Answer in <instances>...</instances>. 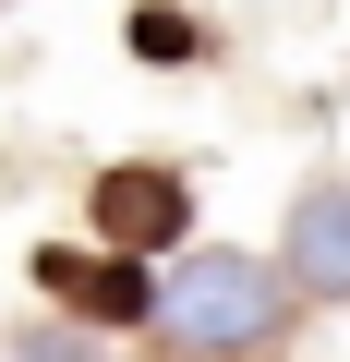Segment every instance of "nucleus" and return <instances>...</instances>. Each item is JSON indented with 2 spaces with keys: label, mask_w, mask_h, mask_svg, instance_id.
Wrapping results in <instances>:
<instances>
[{
  "label": "nucleus",
  "mask_w": 350,
  "mask_h": 362,
  "mask_svg": "<svg viewBox=\"0 0 350 362\" xmlns=\"http://www.w3.org/2000/svg\"><path fill=\"white\" fill-rule=\"evenodd\" d=\"M157 326H169V350H194V362L266 350V338L290 326V290H278V266H254V254H182V266L157 278Z\"/></svg>",
  "instance_id": "obj_1"
},
{
  "label": "nucleus",
  "mask_w": 350,
  "mask_h": 362,
  "mask_svg": "<svg viewBox=\"0 0 350 362\" xmlns=\"http://www.w3.org/2000/svg\"><path fill=\"white\" fill-rule=\"evenodd\" d=\"M97 242L109 254H169L182 242V181L169 169H109L97 181Z\"/></svg>",
  "instance_id": "obj_2"
},
{
  "label": "nucleus",
  "mask_w": 350,
  "mask_h": 362,
  "mask_svg": "<svg viewBox=\"0 0 350 362\" xmlns=\"http://www.w3.org/2000/svg\"><path fill=\"white\" fill-rule=\"evenodd\" d=\"M290 290L350 302V181H314V194L290 206Z\"/></svg>",
  "instance_id": "obj_3"
},
{
  "label": "nucleus",
  "mask_w": 350,
  "mask_h": 362,
  "mask_svg": "<svg viewBox=\"0 0 350 362\" xmlns=\"http://www.w3.org/2000/svg\"><path fill=\"white\" fill-rule=\"evenodd\" d=\"M37 278L61 290V302H85V314H157V290H145V266L133 254H37Z\"/></svg>",
  "instance_id": "obj_4"
},
{
  "label": "nucleus",
  "mask_w": 350,
  "mask_h": 362,
  "mask_svg": "<svg viewBox=\"0 0 350 362\" xmlns=\"http://www.w3.org/2000/svg\"><path fill=\"white\" fill-rule=\"evenodd\" d=\"M133 49H157V61H182V49H194V25H182V13H133Z\"/></svg>",
  "instance_id": "obj_5"
},
{
  "label": "nucleus",
  "mask_w": 350,
  "mask_h": 362,
  "mask_svg": "<svg viewBox=\"0 0 350 362\" xmlns=\"http://www.w3.org/2000/svg\"><path fill=\"white\" fill-rule=\"evenodd\" d=\"M13 362H97V338H49L37 326V338H13Z\"/></svg>",
  "instance_id": "obj_6"
}]
</instances>
